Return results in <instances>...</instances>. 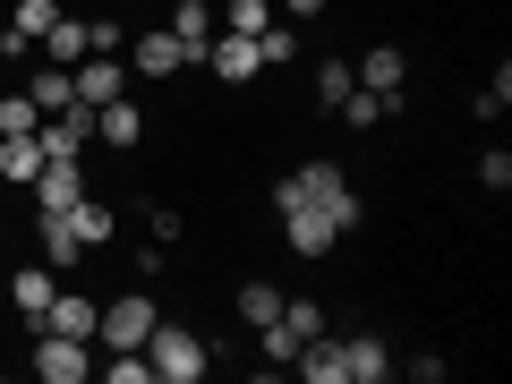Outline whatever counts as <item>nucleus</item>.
<instances>
[{
    "instance_id": "nucleus-33",
    "label": "nucleus",
    "mask_w": 512,
    "mask_h": 384,
    "mask_svg": "<svg viewBox=\"0 0 512 384\" xmlns=\"http://www.w3.org/2000/svg\"><path fill=\"white\" fill-rule=\"evenodd\" d=\"M282 18H325V0H282Z\"/></svg>"
},
{
    "instance_id": "nucleus-6",
    "label": "nucleus",
    "mask_w": 512,
    "mask_h": 384,
    "mask_svg": "<svg viewBox=\"0 0 512 384\" xmlns=\"http://www.w3.org/2000/svg\"><path fill=\"white\" fill-rule=\"evenodd\" d=\"M35 376H43V384H77V376H86V342L43 325V342H35Z\"/></svg>"
},
{
    "instance_id": "nucleus-24",
    "label": "nucleus",
    "mask_w": 512,
    "mask_h": 384,
    "mask_svg": "<svg viewBox=\"0 0 512 384\" xmlns=\"http://www.w3.org/2000/svg\"><path fill=\"white\" fill-rule=\"evenodd\" d=\"M282 333H291V342H316V333H325V308H316V299H282Z\"/></svg>"
},
{
    "instance_id": "nucleus-19",
    "label": "nucleus",
    "mask_w": 512,
    "mask_h": 384,
    "mask_svg": "<svg viewBox=\"0 0 512 384\" xmlns=\"http://www.w3.org/2000/svg\"><path fill=\"white\" fill-rule=\"evenodd\" d=\"M35 128H43L35 94H26V86H0V137H35Z\"/></svg>"
},
{
    "instance_id": "nucleus-35",
    "label": "nucleus",
    "mask_w": 512,
    "mask_h": 384,
    "mask_svg": "<svg viewBox=\"0 0 512 384\" xmlns=\"http://www.w3.org/2000/svg\"><path fill=\"white\" fill-rule=\"evenodd\" d=\"M128 9H137V0H128Z\"/></svg>"
},
{
    "instance_id": "nucleus-13",
    "label": "nucleus",
    "mask_w": 512,
    "mask_h": 384,
    "mask_svg": "<svg viewBox=\"0 0 512 384\" xmlns=\"http://www.w3.org/2000/svg\"><path fill=\"white\" fill-rule=\"evenodd\" d=\"M282 239H291V256H325L342 231H333L325 214H308V205H291V214H282Z\"/></svg>"
},
{
    "instance_id": "nucleus-18",
    "label": "nucleus",
    "mask_w": 512,
    "mask_h": 384,
    "mask_svg": "<svg viewBox=\"0 0 512 384\" xmlns=\"http://www.w3.org/2000/svg\"><path fill=\"white\" fill-rule=\"evenodd\" d=\"M26 94H35V111H69V103H77V77L52 60V69H35V77H26Z\"/></svg>"
},
{
    "instance_id": "nucleus-20",
    "label": "nucleus",
    "mask_w": 512,
    "mask_h": 384,
    "mask_svg": "<svg viewBox=\"0 0 512 384\" xmlns=\"http://www.w3.org/2000/svg\"><path fill=\"white\" fill-rule=\"evenodd\" d=\"M376 376H393V350H384L376 333H359V342H350V384H376Z\"/></svg>"
},
{
    "instance_id": "nucleus-1",
    "label": "nucleus",
    "mask_w": 512,
    "mask_h": 384,
    "mask_svg": "<svg viewBox=\"0 0 512 384\" xmlns=\"http://www.w3.org/2000/svg\"><path fill=\"white\" fill-rule=\"evenodd\" d=\"M291 205L325 214L333 231H350V222H359V197H350L342 163H308V171H291V180H274V214H291Z\"/></svg>"
},
{
    "instance_id": "nucleus-9",
    "label": "nucleus",
    "mask_w": 512,
    "mask_h": 384,
    "mask_svg": "<svg viewBox=\"0 0 512 384\" xmlns=\"http://www.w3.org/2000/svg\"><path fill=\"white\" fill-rule=\"evenodd\" d=\"M128 60H137L146 77H171V69H188V43L171 35V26H146V35L128 43Z\"/></svg>"
},
{
    "instance_id": "nucleus-8",
    "label": "nucleus",
    "mask_w": 512,
    "mask_h": 384,
    "mask_svg": "<svg viewBox=\"0 0 512 384\" xmlns=\"http://www.w3.org/2000/svg\"><path fill=\"white\" fill-rule=\"evenodd\" d=\"M205 69H214L222 86H248L265 60H256V43H248V35H214V43H205Z\"/></svg>"
},
{
    "instance_id": "nucleus-30",
    "label": "nucleus",
    "mask_w": 512,
    "mask_h": 384,
    "mask_svg": "<svg viewBox=\"0 0 512 384\" xmlns=\"http://www.w3.org/2000/svg\"><path fill=\"white\" fill-rule=\"evenodd\" d=\"M504 103H512V77L495 69V86H478V120H495V111H504Z\"/></svg>"
},
{
    "instance_id": "nucleus-23",
    "label": "nucleus",
    "mask_w": 512,
    "mask_h": 384,
    "mask_svg": "<svg viewBox=\"0 0 512 384\" xmlns=\"http://www.w3.org/2000/svg\"><path fill=\"white\" fill-rule=\"evenodd\" d=\"M77 256H86V248H77V231H69L60 214H43V265L60 274V265H77Z\"/></svg>"
},
{
    "instance_id": "nucleus-29",
    "label": "nucleus",
    "mask_w": 512,
    "mask_h": 384,
    "mask_svg": "<svg viewBox=\"0 0 512 384\" xmlns=\"http://www.w3.org/2000/svg\"><path fill=\"white\" fill-rule=\"evenodd\" d=\"M103 376H111V384H146V376H154V367H146V350H120V359H111V367H103Z\"/></svg>"
},
{
    "instance_id": "nucleus-22",
    "label": "nucleus",
    "mask_w": 512,
    "mask_h": 384,
    "mask_svg": "<svg viewBox=\"0 0 512 384\" xmlns=\"http://www.w3.org/2000/svg\"><path fill=\"white\" fill-rule=\"evenodd\" d=\"M43 52H52L60 69H77V60H86V18H60L52 35H43Z\"/></svg>"
},
{
    "instance_id": "nucleus-14",
    "label": "nucleus",
    "mask_w": 512,
    "mask_h": 384,
    "mask_svg": "<svg viewBox=\"0 0 512 384\" xmlns=\"http://www.w3.org/2000/svg\"><path fill=\"white\" fill-rule=\"evenodd\" d=\"M94 137H103V146H146V111H137V103L120 94V103H103V111H94Z\"/></svg>"
},
{
    "instance_id": "nucleus-2",
    "label": "nucleus",
    "mask_w": 512,
    "mask_h": 384,
    "mask_svg": "<svg viewBox=\"0 0 512 384\" xmlns=\"http://www.w3.org/2000/svg\"><path fill=\"white\" fill-rule=\"evenodd\" d=\"M205 359H214V350H205L188 325H163V316H154V333H146V367H154L163 384H197Z\"/></svg>"
},
{
    "instance_id": "nucleus-34",
    "label": "nucleus",
    "mask_w": 512,
    "mask_h": 384,
    "mask_svg": "<svg viewBox=\"0 0 512 384\" xmlns=\"http://www.w3.org/2000/svg\"><path fill=\"white\" fill-rule=\"evenodd\" d=\"M0 86H9V60H0Z\"/></svg>"
},
{
    "instance_id": "nucleus-10",
    "label": "nucleus",
    "mask_w": 512,
    "mask_h": 384,
    "mask_svg": "<svg viewBox=\"0 0 512 384\" xmlns=\"http://www.w3.org/2000/svg\"><path fill=\"white\" fill-rule=\"evenodd\" d=\"M94 316H103V308H94L86 291H52V308H43V325H52V333H77V342H94ZM43 325H35V333H43Z\"/></svg>"
},
{
    "instance_id": "nucleus-26",
    "label": "nucleus",
    "mask_w": 512,
    "mask_h": 384,
    "mask_svg": "<svg viewBox=\"0 0 512 384\" xmlns=\"http://www.w3.org/2000/svg\"><path fill=\"white\" fill-rule=\"evenodd\" d=\"M239 316H248V325H274V316H282V291H274V282H248V291H239Z\"/></svg>"
},
{
    "instance_id": "nucleus-3",
    "label": "nucleus",
    "mask_w": 512,
    "mask_h": 384,
    "mask_svg": "<svg viewBox=\"0 0 512 384\" xmlns=\"http://www.w3.org/2000/svg\"><path fill=\"white\" fill-rule=\"evenodd\" d=\"M146 333H154V299L146 291H120L94 316V342H111V350H146Z\"/></svg>"
},
{
    "instance_id": "nucleus-7",
    "label": "nucleus",
    "mask_w": 512,
    "mask_h": 384,
    "mask_svg": "<svg viewBox=\"0 0 512 384\" xmlns=\"http://www.w3.org/2000/svg\"><path fill=\"white\" fill-rule=\"evenodd\" d=\"M69 77H77V103H86V111H103V103H120V94H128V69L111 52H86V69H69Z\"/></svg>"
},
{
    "instance_id": "nucleus-27",
    "label": "nucleus",
    "mask_w": 512,
    "mask_h": 384,
    "mask_svg": "<svg viewBox=\"0 0 512 384\" xmlns=\"http://www.w3.org/2000/svg\"><path fill=\"white\" fill-rule=\"evenodd\" d=\"M350 86H359V69H350V60H325V69H316V94H325V103H342Z\"/></svg>"
},
{
    "instance_id": "nucleus-15",
    "label": "nucleus",
    "mask_w": 512,
    "mask_h": 384,
    "mask_svg": "<svg viewBox=\"0 0 512 384\" xmlns=\"http://www.w3.org/2000/svg\"><path fill=\"white\" fill-rule=\"evenodd\" d=\"M43 171V137H0V188H35Z\"/></svg>"
},
{
    "instance_id": "nucleus-4",
    "label": "nucleus",
    "mask_w": 512,
    "mask_h": 384,
    "mask_svg": "<svg viewBox=\"0 0 512 384\" xmlns=\"http://www.w3.org/2000/svg\"><path fill=\"white\" fill-rule=\"evenodd\" d=\"M77 197H86V163H77V154H43V171H35V214H69Z\"/></svg>"
},
{
    "instance_id": "nucleus-32",
    "label": "nucleus",
    "mask_w": 512,
    "mask_h": 384,
    "mask_svg": "<svg viewBox=\"0 0 512 384\" xmlns=\"http://www.w3.org/2000/svg\"><path fill=\"white\" fill-rule=\"evenodd\" d=\"M478 180H487L495 197H504V188H512V154H487V163H478Z\"/></svg>"
},
{
    "instance_id": "nucleus-21",
    "label": "nucleus",
    "mask_w": 512,
    "mask_h": 384,
    "mask_svg": "<svg viewBox=\"0 0 512 384\" xmlns=\"http://www.w3.org/2000/svg\"><path fill=\"white\" fill-rule=\"evenodd\" d=\"M265 26H274V0H231V9H222V35H265Z\"/></svg>"
},
{
    "instance_id": "nucleus-25",
    "label": "nucleus",
    "mask_w": 512,
    "mask_h": 384,
    "mask_svg": "<svg viewBox=\"0 0 512 384\" xmlns=\"http://www.w3.org/2000/svg\"><path fill=\"white\" fill-rule=\"evenodd\" d=\"M333 111H342L350 128H376V120H384V111H393V103H384V94H367V86H350V94H342V103H333Z\"/></svg>"
},
{
    "instance_id": "nucleus-11",
    "label": "nucleus",
    "mask_w": 512,
    "mask_h": 384,
    "mask_svg": "<svg viewBox=\"0 0 512 384\" xmlns=\"http://www.w3.org/2000/svg\"><path fill=\"white\" fill-rule=\"evenodd\" d=\"M359 77H367V94H384V103H402V94H410V86H402V77H410V60L393 52V43H376V52L359 60Z\"/></svg>"
},
{
    "instance_id": "nucleus-28",
    "label": "nucleus",
    "mask_w": 512,
    "mask_h": 384,
    "mask_svg": "<svg viewBox=\"0 0 512 384\" xmlns=\"http://www.w3.org/2000/svg\"><path fill=\"white\" fill-rule=\"evenodd\" d=\"M256 342H265V359H274V367H291V359H299V342L282 333V316H274V325H256Z\"/></svg>"
},
{
    "instance_id": "nucleus-5",
    "label": "nucleus",
    "mask_w": 512,
    "mask_h": 384,
    "mask_svg": "<svg viewBox=\"0 0 512 384\" xmlns=\"http://www.w3.org/2000/svg\"><path fill=\"white\" fill-rule=\"evenodd\" d=\"M60 26V0H18L9 9V35H0V60H18V52H35L43 35Z\"/></svg>"
},
{
    "instance_id": "nucleus-17",
    "label": "nucleus",
    "mask_w": 512,
    "mask_h": 384,
    "mask_svg": "<svg viewBox=\"0 0 512 384\" xmlns=\"http://www.w3.org/2000/svg\"><path fill=\"white\" fill-rule=\"evenodd\" d=\"M60 222H69V231H77V248H103V239L120 231V222H111V205H94V197H77V205H69V214H60Z\"/></svg>"
},
{
    "instance_id": "nucleus-12",
    "label": "nucleus",
    "mask_w": 512,
    "mask_h": 384,
    "mask_svg": "<svg viewBox=\"0 0 512 384\" xmlns=\"http://www.w3.org/2000/svg\"><path fill=\"white\" fill-rule=\"evenodd\" d=\"M52 291H60V274H52V265H26V274L9 282V299H18V325H43V308H52Z\"/></svg>"
},
{
    "instance_id": "nucleus-16",
    "label": "nucleus",
    "mask_w": 512,
    "mask_h": 384,
    "mask_svg": "<svg viewBox=\"0 0 512 384\" xmlns=\"http://www.w3.org/2000/svg\"><path fill=\"white\" fill-rule=\"evenodd\" d=\"M171 35L188 43V60H205V43H214V9H205V0H180V9H171Z\"/></svg>"
},
{
    "instance_id": "nucleus-31",
    "label": "nucleus",
    "mask_w": 512,
    "mask_h": 384,
    "mask_svg": "<svg viewBox=\"0 0 512 384\" xmlns=\"http://www.w3.org/2000/svg\"><path fill=\"white\" fill-rule=\"evenodd\" d=\"M86 52H120V26H111V18H86Z\"/></svg>"
}]
</instances>
